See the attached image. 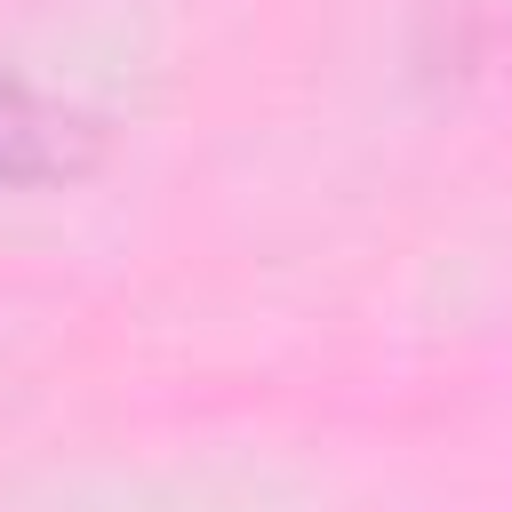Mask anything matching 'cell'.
Wrapping results in <instances>:
<instances>
[{"label": "cell", "mask_w": 512, "mask_h": 512, "mask_svg": "<svg viewBox=\"0 0 512 512\" xmlns=\"http://www.w3.org/2000/svg\"><path fill=\"white\" fill-rule=\"evenodd\" d=\"M88 152V120L0 72V176H56Z\"/></svg>", "instance_id": "obj_1"}]
</instances>
